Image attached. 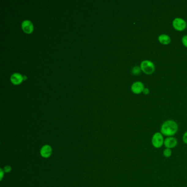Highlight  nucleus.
Returning a JSON list of instances; mask_svg holds the SVG:
<instances>
[{
  "label": "nucleus",
  "instance_id": "16",
  "mask_svg": "<svg viewBox=\"0 0 187 187\" xmlns=\"http://www.w3.org/2000/svg\"><path fill=\"white\" fill-rule=\"evenodd\" d=\"M4 175H5V171H4L3 169H0V180H1V181L2 180Z\"/></svg>",
  "mask_w": 187,
  "mask_h": 187
},
{
  "label": "nucleus",
  "instance_id": "14",
  "mask_svg": "<svg viewBox=\"0 0 187 187\" xmlns=\"http://www.w3.org/2000/svg\"><path fill=\"white\" fill-rule=\"evenodd\" d=\"M3 170H4V171L6 173H9V172H10L11 171L12 168H11V166H9V165H7V166L4 167Z\"/></svg>",
  "mask_w": 187,
  "mask_h": 187
},
{
  "label": "nucleus",
  "instance_id": "18",
  "mask_svg": "<svg viewBox=\"0 0 187 187\" xmlns=\"http://www.w3.org/2000/svg\"><path fill=\"white\" fill-rule=\"evenodd\" d=\"M26 79H27V77H23V79H24V80H26Z\"/></svg>",
  "mask_w": 187,
  "mask_h": 187
},
{
  "label": "nucleus",
  "instance_id": "10",
  "mask_svg": "<svg viewBox=\"0 0 187 187\" xmlns=\"http://www.w3.org/2000/svg\"><path fill=\"white\" fill-rule=\"evenodd\" d=\"M159 41L163 45H169L171 42V38L167 35L161 34L159 36Z\"/></svg>",
  "mask_w": 187,
  "mask_h": 187
},
{
  "label": "nucleus",
  "instance_id": "1",
  "mask_svg": "<svg viewBox=\"0 0 187 187\" xmlns=\"http://www.w3.org/2000/svg\"><path fill=\"white\" fill-rule=\"evenodd\" d=\"M178 130V126L174 120H167L163 122L161 127V134L167 137H173Z\"/></svg>",
  "mask_w": 187,
  "mask_h": 187
},
{
  "label": "nucleus",
  "instance_id": "12",
  "mask_svg": "<svg viewBox=\"0 0 187 187\" xmlns=\"http://www.w3.org/2000/svg\"><path fill=\"white\" fill-rule=\"evenodd\" d=\"M141 69L140 67L138 66H135L132 68V74L135 75H138L141 72Z\"/></svg>",
  "mask_w": 187,
  "mask_h": 187
},
{
  "label": "nucleus",
  "instance_id": "5",
  "mask_svg": "<svg viewBox=\"0 0 187 187\" xmlns=\"http://www.w3.org/2000/svg\"><path fill=\"white\" fill-rule=\"evenodd\" d=\"M52 148L48 144L42 146L40 150V154L42 158L45 159L49 158L52 154Z\"/></svg>",
  "mask_w": 187,
  "mask_h": 187
},
{
  "label": "nucleus",
  "instance_id": "17",
  "mask_svg": "<svg viewBox=\"0 0 187 187\" xmlns=\"http://www.w3.org/2000/svg\"><path fill=\"white\" fill-rule=\"evenodd\" d=\"M143 92L144 94H145V95H148V94L149 93V90L147 88H145L144 90H143Z\"/></svg>",
  "mask_w": 187,
  "mask_h": 187
},
{
  "label": "nucleus",
  "instance_id": "9",
  "mask_svg": "<svg viewBox=\"0 0 187 187\" xmlns=\"http://www.w3.org/2000/svg\"><path fill=\"white\" fill-rule=\"evenodd\" d=\"M23 80V77L19 73H14L12 75L11 80L12 82L14 84H20Z\"/></svg>",
  "mask_w": 187,
  "mask_h": 187
},
{
  "label": "nucleus",
  "instance_id": "8",
  "mask_svg": "<svg viewBox=\"0 0 187 187\" xmlns=\"http://www.w3.org/2000/svg\"><path fill=\"white\" fill-rule=\"evenodd\" d=\"M21 27L23 31L27 34L32 33L34 29L33 25L32 22L29 20L24 21L21 24Z\"/></svg>",
  "mask_w": 187,
  "mask_h": 187
},
{
  "label": "nucleus",
  "instance_id": "2",
  "mask_svg": "<svg viewBox=\"0 0 187 187\" xmlns=\"http://www.w3.org/2000/svg\"><path fill=\"white\" fill-rule=\"evenodd\" d=\"M140 69L147 75L153 74L155 70V65L152 62L148 60L143 61L140 64Z\"/></svg>",
  "mask_w": 187,
  "mask_h": 187
},
{
  "label": "nucleus",
  "instance_id": "7",
  "mask_svg": "<svg viewBox=\"0 0 187 187\" xmlns=\"http://www.w3.org/2000/svg\"><path fill=\"white\" fill-rule=\"evenodd\" d=\"M144 86L142 82L140 81H137L133 83L131 86V90L132 92L138 95L140 93L142 92L143 90L144 89Z\"/></svg>",
  "mask_w": 187,
  "mask_h": 187
},
{
  "label": "nucleus",
  "instance_id": "4",
  "mask_svg": "<svg viewBox=\"0 0 187 187\" xmlns=\"http://www.w3.org/2000/svg\"><path fill=\"white\" fill-rule=\"evenodd\" d=\"M172 25L174 28L177 31L182 32L186 28L187 23L183 19L176 18L174 19L172 22Z\"/></svg>",
  "mask_w": 187,
  "mask_h": 187
},
{
  "label": "nucleus",
  "instance_id": "11",
  "mask_svg": "<svg viewBox=\"0 0 187 187\" xmlns=\"http://www.w3.org/2000/svg\"><path fill=\"white\" fill-rule=\"evenodd\" d=\"M172 150L171 149L169 148H166L165 149H164L163 151V155L165 158H170L172 155Z\"/></svg>",
  "mask_w": 187,
  "mask_h": 187
},
{
  "label": "nucleus",
  "instance_id": "6",
  "mask_svg": "<svg viewBox=\"0 0 187 187\" xmlns=\"http://www.w3.org/2000/svg\"><path fill=\"white\" fill-rule=\"evenodd\" d=\"M178 143V141L176 138L174 137H167L165 139L163 145L166 148L172 149L176 147Z\"/></svg>",
  "mask_w": 187,
  "mask_h": 187
},
{
  "label": "nucleus",
  "instance_id": "13",
  "mask_svg": "<svg viewBox=\"0 0 187 187\" xmlns=\"http://www.w3.org/2000/svg\"><path fill=\"white\" fill-rule=\"evenodd\" d=\"M182 42L183 45H184L185 47H187V35H185L182 37Z\"/></svg>",
  "mask_w": 187,
  "mask_h": 187
},
{
  "label": "nucleus",
  "instance_id": "3",
  "mask_svg": "<svg viewBox=\"0 0 187 187\" xmlns=\"http://www.w3.org/2000/svg\"><path fill=\"white\" fill-rule=\"evenodd\" d=\"M164 138L161 132H156L153 134L151 138V143L153 147L155 148H160L164 144Z\"/></svg>",
  "mask_w": 187,
  "mask_h": 187
},
{
  "label": "nucleus",
  "instance_id": "15",
  "mask_svg": "<svg viewBox=\"0 0 187 187\" xmlns=\"http://www.w3.org/2000/svg\"><path fill=\"white\" fill-rule=\"evenodd\" d=\"M183 141L185 144H187V131L185 132L183 136Z\"/></svg>",
  "mask_w": 187,
  "mask_h": 187
}]
</instances>
